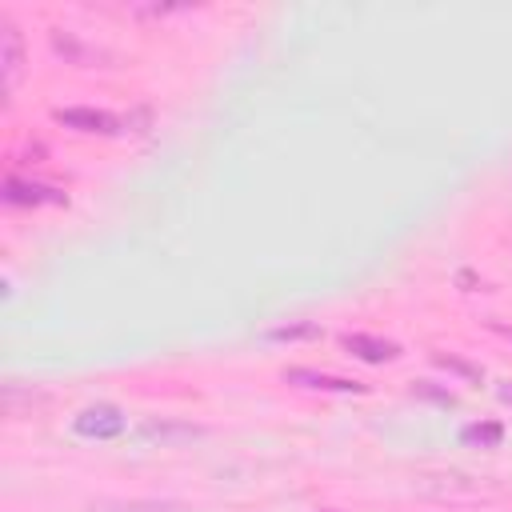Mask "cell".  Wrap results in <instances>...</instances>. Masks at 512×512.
<instances>
[{
	"instance_id": "obj_2",
	"label": "cell",
	"mask_w": 512,
	"mask_h": 512,
	"mask_svg": "<svg viewBox=\"0 0 512 512\" xmlns=\"http://www.w3.org/2000/svg\"><path fill=\"white\" fill-rule=\"evenodd\" d=\"M52 120L64 124V128H72V132H88V136H116L120 124H128V120H120L116 112L84 108V104H80V108H56Z\"/></svg>"
},
{
	"instance_id": "obj_5",
	"label": "cell",
	"mask_w": 512,
	"mask_h": 512,
	"mask_svg": "<svg viewBox=\"0 0 512 512\" xmlns=\"http://www.w3.org/2000/svg\"><path fill=\"white\" fill-rule=\"evenodd\" d=\"M4 200L16 208H40V204H64V192L40 180H24V176H8L4 180Z\"/></svg>"
},
{
	"instance_id": "obj_6",
	"label": "cell",
	"mask_w": 512,
	"mask_h": 512,
	"mask_svg": "<svg viewBox=\"0 0 512 512\" xmlns=\"http://www.w3.org/2000/svg\"><path fill=\"white\" fill-rule=\"evenodd\" d=\"M192 436H200V428L196 424H180V420H144L140 428H136V440H144V444H160V448H172V444H180V440H192Z\"/></svg>"
},
{
	"instance_id": "obj_10",
	"label": "cell",
	"mask_w": 512,
	"mask_h": 512,
	"mask_svg": "<svg viewBox=\"0 0 512 512\" xmlns=\"http://www.w3.org/2000/svg\"><path fill=\"white\" fill-rule=\"evenodd\" d=\"M88 512H188L176 500H100Z\"/></svg>"
},
{
	"instance_id": "obj_9",
	"label": "cell",
	"mask_w": 512,
	"mask_h": 512,
	"mask_svg": "<svg viewBox=\"0 0 512 512\" xmlns=\"http://www.w3.org/2000/svg\"><path fill=\"white\" fill-rule=\"evenodd\" d=\"M52 48L64 56V60H72V64H80V68H92L96 60H104V52H96L92 44H80L72 32H64V28H56L52 32Z\"/></svg>"
},
{
	"instance_id": "obj_15",
	"label": "cell",
	"mask_w": 512,
	"mask_h": 512,
	"mask_svg": "<svg viewBox=\"0 0 512 512\" xmlns=\"http://www.w3.org/2000/svg\"><path fill=\"white\" fill-rule=\"evenodd\" d=\"M412 392H416V396H428V400H440V404H452V392H436L428 380H420Z\"/></svg>"
},
{
	"instance_id": "obj_13",
	"label": "cell",
	"mask_w": 512,
	"mask_h": 512,
	"mask_svg": "<svg viewBox=\"0 0 512 512\" xmlns=\"http://www.w3.org/2000/svg\"><path fill=\"white\" fill-rule=\"evenodd\" d=\"M132 16H172V12H188L184 4H132Z\"/></svg>"
},
{
	"instance_id": "obj_14",
	"label": "cell",
	"mask_w": 512,
	"mask_h": 512,
	"mask_svg": "<svg viewBox=\"0 0 512 512\" xmlns=\"http://www.w3.org/2000/svg\"><path fill=\"white\" fill-rule=\"evenodd\" d=\"M436 360H440L444 368H452V372L468 376V380H476V376H480V368H472V364H464V360H456V356H444V352H436Z\"/></svg>"
},
{
	"instance_id": "obj_7",
	"label": "cell",
	"mask_w": 512,
	"mask_h": 512,
	"mask_svg": "<svg viewBox=\"0 0 512 512\" xmlns=\"http://www.w3.org/2000/svg\"><path fill=\"white\" fill-rule=\"evenodd\" d=\"M344 348L368 364H384V360H396L400 356V344L396 340H384V336H368V332H348L344 336Z\"/></svg>"
},
{
	"instance_id": "obj_16",
	"label": "cell",
	"mask_w": 512,
	"mask_h": 512,
	"mask_svg": "<svg viewBox=\"0 0 512 512\" xmlns=\"http://www.w3.org/2000/svg\"><path fill=\"white\" fill-rule=\"evenodd\" d=\"M500 400H504V404H512V380H504V384H500Z\"/></svg>"
},
{
	"instance_id": "obj_4",
	"label": "cell",
	"mask_w": 512,
	"mask_h": 512,
	"mask_svg": "<svg viewBox=\"0 0 512 512\" xmlns=\"http://www.w3.org/2000/svg\"><path fill=\"white\" fill-rule=\"evenodd\" d=\"M284 384H296V388H312V392H368V384L352 380V376H332V372H316V368H284Z\"/></svg>"
},
{
	"instance_id": "obj_12",
	"label": "cell",
	"mask_w": 512,
	"mask_h": 512,
	"mask_svg": "<svg viewBox=\"0 0 512 512\" xmlns=\"http://www.w3.org/2000/svg\"><path fill=\"white\" fill-rule=\"evenodd\" d=\"M308 336H320V324H280L268 332V340H308Z\"/></svg>"
},
{
	"instance_id": "obj_3",
	"label": "cell",
	"mask_w": 512,
	"mask_h": 512,
	"mask_svg": "<svg viewBox=\"0 0 512 512\" xmlns=\"http://www.w3.org/2000/svg\"><path fill=\"white\" fill-rule=\"evenodd\" d=\"M72 428L80 436H88V440H112V436H120L128 428V420H124V412L116 404H92V408H84L76 416Z\"/></svg>"
},
{
	"instance_id": "obj_11",
	"label": "cell",
	"mask_w": 512,
	"mask_h": 512,
	"mask_svg": "<svg viewBox=\"0 0 512 512\" xmlns=\"http://www.w3.org/2000/svg\"><path fill=\"white\" fill-rule=\"evenodd\" d=\"M468 444H484V448H492V444H500V436H504V428L496 424V420H488V424H468L464 432H460Z\"/></svg>"
},
{
	"instance_id": "obj_8",
	"label": "cell",
	"mask_w": 512,
	"mask_h": 512,
	"mask_svg": "<svg viewBox=\"0 0 512 512\" xmlns=\"http://www.w3.org/2000/svg\"><path fill=\"white\" fill-rule=\"evenodd\" d=\"M44 400H48V396H44L40 388H32V384H20V380H8V384H4V416H8V420L32 416L36 404H44Z\"/></svg>"
},
{
	"instance_id": "obj_17",
	"label": "cell",
	"mask_w": 512,
	"mask_h": 512,
	"mask_svg": "<svg viewBox=\"0 0 512 512\" xmlns=\"http://www.w3.org/2000/svg\"><path fill=\"white\" fill-rule=\"evenodd\" d=\"M492 328H496L500 336H508V340H512V324H492Z\"/></svg>"
},
{
	"instance_id": "obj_1",
	"label": "cell",
	"mask_w": 512,
	"mask_h": 512,
	"mask_svg": "<svg viewBox=\"0 0 512 512\" xmlns=\"http://www.w3.org/2000/svg\"><path fill=\"white\" fill-rule=\"evenodd\" d=\"M24 64H28L24 32L4 16L0 20V80H4V92H16V84L24 76Z\"/></svg>"
}]
</instances>
